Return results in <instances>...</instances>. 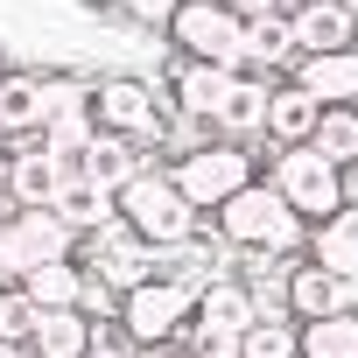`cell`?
Returning a JSON list of instances; mask_svg holds the SVG:
<instances>
[{
	"label": "cell",
	"instance_id": "obj_15",
	"mask_svg": "<svg viewBox=\"0 0 358 358\" xmlns=\"http://www.w3.org/2000/svg\"><path fill=\"white\" fill-rule=\"evenodd\" d=\"M295 85H302L316 106H358V43L295 57Z\"/></svg>",
	"mask_w": 358,
	"mask_h": 358
},
{
	"label": "cell",
	"instance_id": "obj_28",
	"mask_svg": "<svg viewBox=\"0 0 358 358\" xmlns=\"http://www.w3.org/2000/svg\"><path fill=\"white\" fill-rule=\"evenodd\" d=\"M36 295L22 288V281H8V288H0V337H8V344H29L36 337Z\"/></svg>",
	"mask_w": 358,
	"mask_h": 358
},
{
	"label": "cell",
	"instance_id": "obj_2",
	"mask_svg": "<svg viewBox=\"0 0 358 358\" xmlns=\"http://www.w3.org/2000/svg\"><path fill=\"white\" fill-rule=\"evenodd\" d=\"M113 211H120V218H127L155 253H162V246H183V239L204 225V211H197L183 190H176V176H169V169H134L127 183L113 190Z\"/></svg>",
	"mask_w": 358,
	"mask_h": 358
},
{
	"label": "cell",
	"instance_id": "obj_23",
	"mask_svg": "<svg viewBox=\"0 0 358 358\" xmlns=\"http://www.w3.org/2000/svg\"><path fill=\"white\" fill-rule=\"evenodd\" d=\"M78 169L92 176V183H106V190H120L134 169H148V155H141V141H127V134H92V148L78 155Z\"/></svg>",
	"mask_w": 358,
	"mask_h": 358
},
{
	"label": "cell",
	"instance_id": "obj_18",
	"mask_svg": "<svg viewBox=\"0 0 358 358\" xmlns=\"http://www.w3.org/2000/svg\"><path fill=\"white\" fill-rule=\"evenodd\" d=\"M253 323V295H246V281L239 274H211L204 288H197V316H190V330H225V337H239Z\"/></svg>",
	"mask_w": 358,
	"mask_h": 358
},
{
	"label": "cell",
	"instance_id": "obj_24",
	"mask_svg": "<svg viewBox=\"0 0 358 358\" xmlns=\"http://www.w3.org/2000/svg\"><path fill=\"white\" fill-rule=\"evenodd\" d=\"M22 288L36 295V309H78V295H85V267H78V253H57V260L29 267Z\"/></svg>",
	"mask_w": 358,
	"mask_h": 358
},
{
	"label": "cell",
	"instance_id": "obj_31",
	"mask_svg": "<svg viewBox=\"0 0 358 358\" xmlns=\"http://www.w3.org/2000/svg\"><path fill=\"white\" fill-rule=\"evenodd\" d=\"M85 358H134V344H120V337H106V330H99V337H92V351H85Z\"/></svg>",
	"mask_w": 358,
	"mask_h": 358
},
{
	"label": "cell",
	"instance_id": "obj_32",
	"mask_svg": "<svg viewBox=\"0 0 358 358\" xmlns=\"http://www.w3.org/2000/svg\"><path fill=\"white\" fill-rule=\"evenodd\" d=\"M225 8H232L239 22H253V15H274V8H281V0H225Z\"/></svg>",
	"mask_w": 358,
	"mask_h": 358
},
{
	"label": "cell",
	"instance_id": "obj_35",
	"mask_svg": "<svg viewBox=\"0 0 358 358\" xmlns=\"http://www.w3.org/2000/svg\"><path fill=\"white\" fill-rule=\"evenodd\" d=\"M85 15H120V0H78Z\"/></svg>",
	"mask_w": 358,
	"mask_h": 358
},
{
	"label": "cell",
	"instance_id": "obj_10",
	"mask_svg": "<svg viewBox=\"0 0 358 358\" xmlns=\"http://www.w3.org/2000/svg\"><path fill=\"white\" fill-rule=\"evenodd\" d=\"M78 267H85L92 281H106L113 295H127L134 281H148V274H155V246H148L127 218H106L99 232H85V239H78Z\"/></svg>",
	"mask_w": 358,
	"mask_h": 358
},
{
	"label": "cell",
	"instance_id": "obj_29",
	"mask_svg": "<svg viewBox=\"0 0 358 358\" xmlns=\"http://www.w3.org/2000/svg\"><path fill=\"white\" fill-rule=\"evenodd\" d=\"M176 8H183V0H120V15H127L134 29H148V36H155V29H169V15H176Z\"/></svg>",
	"mask_w": 358,
	"mask_h": 358
},
{
	"label": "cell",
	"instance_id": "obj_16",
	"mask_svg": "<svg viewBox=\"0 0 358 358\" xmlns=\"http://www.w3.org/2000/svg\"><path fill=\"white\" fill-rule=\"evenodd\" d=\"M302 246H309V260H316V267H330V274L358 281V204H337V211L309 218Z\"/></svg>",
	"mask_w": 358,
	"mask_h": 358
},
{
	"label": "cell",
	"instance_id": "obj_30",
	"mask_svg": "<svg viewBox=\"0 0 358 358\" xmlns=\"http://www.w3.org/2000/svg\"><path fill=\"white\" fill-rule=\"evenodd\" d=\"M183 344H190V358H239V337H225V330H190Z\"/></svg>",
	"mask_w": 358,
	"mask_h": 358
},
{
	"label": "cell",
	"instance_id": "obj_33",
	"mask_svg": "<svg viewBox=\"0 0 358 358\" xmlns=\"http://www.w3.org/2000/svg\"><path fill=\"white\" fill-rule=\"evenodd\" d=\"M134 358H190V344H155V351H134Z\"/></svg>",
	"mask_w": 358,
	"mask_h": 358
},
{
	"label": "cell",
	"instance_id": "obj_13",
	"mask_svg": "<svg viewBox=\"0 0 358 358\" xmlns=\"http://www.w3.org/2000/svg\"><path fill=\"white\" fill-rule=\"evenodd\" d=\"M267 92H274L267 71H232V85H225L218 113H211V134H218V141H260V127H267Z\"/></svg>",
	"mask_w": 358,
	"mask_h": 358
},
{
	"label": "cell",
	"instance_id": "obj_26",
	"mask_svg": "<svg viewBox=\"0 0 358 358\" xmlns=\"http://www.w3.org/2000/svg\"><path fill=\"white\" fill-rule=\"evenodd\" d=\"M309 148L323 155V162H358V106H323L316 113V134H309Z\"/></svg>",
	"mask_w": 358,
	"mask_h": 358
},
{
	"label": "cell",
	"instance_id": "obj_3",
	"mask_svg": "<svg viewBox=\"0 0 358 358\" xmlns=\"http://www.w3.org/2000/svg\"><path fill=\"white\" fill-rule=\"evenodd\" d=\"M190 316H197V288L190 281H169V274H148L134 281L120 302H113V323L134 351H155V344H183L190 337Z\"/></svg>",
	"mask_w": 358,
	"mask_h": 358
},
{
	"label": "cell",
	"instance_id": "obj_12",
	"mask_svg": "<svg viewBox=\"0 0 358 358\" xmlns=\"http://www.w3.org/2000/svg\"><path fill=\"white\" fill-rule=\"evenodd\" d=\"M281 302H288L295 323H309V316H330V309H358V281H344V274H330V267H316V260L302 253V260H288Z\"/></svg>",
	"mask_w": 358,
	"mask_h": 358
},
{
	"label": "cell",
	"instance_id": "obj_17",
	"mask_svg": "<svg viewBox=\"0 0 358 358\" xmlns=\"http://www.w3.org/2000/svg\"><path fill=\"white\" fill-rule=\"evenodd\" d=\"M225 85H232V71L225 64H176L169 71V106L183 113V120H204L211 127V113H218V99H225Z\"/></svg>",
	"mask_w": 358,
	"mask_h": 358
},
{
	"label": "cell",
	"instance_id": "obj_21",
	"mask_svg": "<svg viewBox=\"0 0 358 358\" xmlns=\"http://www.w3.org/2000/svg\"><path fill=\"white\" fill-rule=\"evenodd\" d=\"M92 337H99V323H92L85 309H43V316H36L29 351H36V358H85V351H92Z\"/></svg>",
	"mask_w": 358,
	"mask_h": 358
},
{
	"label": "cell",
	"instance_id": "obj_41",
	"mask_svg": "<svg viewBox=\"0 0 358 358\" xmlns=\"http://www.w3.org/2000/svg\"><path fill=\"white\" fill-rule=\"evenodd\" d=\"M29 358H36V351H29Z\"/></svg>",
	"mask_w": 358,
	"mask_h": 358
},
{
	"label": "cell",
	"instance_id": "obj_20",
	"mask_svg": "<svg viewBox=\"0 0 358 358\" xmlns=\"http://www.w3.org/2000/svg\"><path fill=\"white\" fill-rule=\"evenodd\" d=\"M316 113H323V106L288 78V85H274V92H267V127H260V141L295 148V141H309V134H316Z\"/></svg>",
	"mask_w": 358,
	"mask_h": 358
},
{
	"label": "cell",
	"instance_id": "obj_34",
	"mask_svg": "<svg viewBox=\"0 0 358 358\" xmlns=\"http://www.w3.org/2000/svg\"><path fill=\"white\" fill-rule=\"evenodd\" d=\"M344 204H358V162H344Z\"/></svg>",
	"mask_w": 358,
	"mask_h": 358
},
{
	"label": "cell",
	"instance_id": "obj_9",
	"mask_svg": "<svg viewBox=\"0 0 358 358\" xmlns=\"http://www.w3.org/2000/svg\"><path fill=\"white\" fill-rule=\"evenodd\" d=\"M57 253H78V232L50 204H15V218H0V274L8 281H22L29 267H43Z\"/></svg>",
	"mask_w": 358,
	"mask_h": 358
},
{
	"label": "cell",
	"instance_id": "obj_1",
	"mask_svg": "<svg viewBox=\"0 0 358 358\" xmlns=\"http://www.w3.org/2000/svg\"><path fill=\"white\" fill-rule=\"evenodd\" d=\"M211 225H218L225 246H253V253H302V232H309V218L288 211V197L267 183V176H253L246 190H232L211 211Z\"/></svg>",
	"mask_w": 358,
	"mask_h": 358
},
{
	"label": "cell",
	"instance_id": "obj_39",
	"mask_svg": "<svg viewBox=\"0 0 358 358\" xmlns=\"http://www.w3.org/2000/svg\"><path fill=\"white\" fill-rule=\"evenodd\" d=\"M281 8H302V0H281Z\"/></svg>",
	"mask_w": 358,
	"mask_h": 358
},
{
	"label": "cell",
	"instance_id": "obj_5",
	"mask_svg": "<svg viewBox=\"0 0 358 358\" xmlns=\"http://www.w3.org/2000/svg\"><path fill=\"white\" fill-rule=\"evenodd\" d=\"M92 120H99V134H127V141L155 148L169 134V99H155V78H141V71H99Z\"/></svg>",
	"mask_w": 358,
	"mask_h": 358
},
{
	"label": "cell",
	"instance_id": "obj_40",
	"mask_svg": "<svg viewBox=\"0 0 358 358\" xmlns=\"http://www.w3.org/2000/svg\"><path fill=\"white\" fill-rule=\"evenodd\" d=\"M0 78H8V57H0Z\"/></svg>",
	"mask_w": 358,
	"mask_h": 358
},
{
	"label": "cell",
	"instance_id": "obj_38",
	"mask_svg": "<svg viewBox=\"0 0 358 358\" xmlns=\"http://www.w3.org/2000/svg\"><path fill=\"white\" fill-rule=\"evenodd\" d=\"M337 8H351V15H358V0H337Z\"/></svg>",
	"mask_w": 358,
	"mask_h": 358
},
{
	"label": "cell",
	"instance_id": "obj_6",
	"mask_svg": "<svg viewBox=\"0 0 358 358\" xmlns=\"http://www.w3.org/2000/svg\"><path fill=\"white\" fill-rule=\"evenodd\" d=\"M169 50L190 57V64H225V71H246V22L225 8V0H183L169 15Z\"/></svg>",
	"mask_w": 358,
	"mask_h": 358
},
{
	"label": "cell",
	"instance_id": "obj_8",
	"mask_svg": "<svg viewBox=\"0 0 358 358\" xmlns=\"http://www.w3.org/2000/svg\"><path fill=\"white\" fill-rule=\"evenodd\" d=\"M92 78L85 71H8L0 78V141H29V134H43V120L64 106V99H78Z\"/></svg>",
	"mask_w": 358,
	"mask_h": 358
},
{
	"label": "cell",
	"instance_id": "obj_7",
	"mask_svg": "<svg viewBox=\"0 0 358 358\" xmlns=\"http://www.w3.org/2000/svg\"><path fill=\"white\" fill-rule=\"evenodd\" d=\"M267 183L288 197L295 218H323V211L344 204V169L323 162L309 141H295V148H274V141H267Z\"/></svg>",
	"mask_w": 358,
	"mask_h": 358
},
{
	"label": "cell",
	"instance_id": "obj_19",
	"mask_svg": "<svg viewBox=\"0 0 358 358\" xmlns=\"http://www.w3.org/2000/svg\"><path fill=\"white\" fill-rule=\"evenodd\" d=\"M50 211H57L78 239H85V232H99L106 218H120V211H113V190H106V183H92L85 169H71V176H64V190L50 197Z\"/></svg>",
	"mask_w": 358,
	"mask_h": 358
},
{
	"label": "cell",
	"instance_id": "obj_27",
	"mask_svg": "<svg viewBox=\"0 0 358 358\" xmlns=\"http://www.w3.org/2000/svg\"><path fill=\"white\" fill-rule=\"evenodd\" d=\"M239 358H302V351H295V316H288V309L253 316V323L239 330Z\"/></svg>",
	"mask_w": 358,
	"mask_h": 358
},
{
	"label": "cell",
	"instance_id": "obj_14",
	"mask_svg": "<svg viewBox=\"0 0 358 358\" xmlns=\"http://www.w3.org/2000/svg\"><path fill=\"white\" fill-rule=\"evenodd\" d=\"M288 15V43L295 57H316V50H344L358 43V15L337 8V0H302V8H281Z\"/></svg>",
	"mask_w": 358,
	"mask_h": 358
},
{
	"label": "cell",
	"instance_id": "obj_11",
	"mask_svg": "<svg viewBox=\"0 0 358 358\" xmlns=\"http://www.w3.org/2000/svg\"><path fill=\"white\" fill-rule=\"evenodd\" d=\"M78 162H64L57 148H43L36 134L29 141H8V204H50L64 190V176Z\"/></svg>",
	"mask_w": 358,
	"mask_h": 358
},
{
	"label": "cell",
	"instance_id": "obj_4",
	"mask_svg": "<svg viewBox=\"0 0 358 358\" xmlns=\"http://www.w3.org/2000/svg\"><path fill=\"white\" fill-rule=\"evenodd\" d=\"M169 176L197 211H218L232 190H246L260 176V155H253V141H197V148H183L169 162Z\"/></svg>",
	"mask_w": 358,
	"mask_h": 358
},
{
	"label": "cell",
	"instance_id": "obj_22",
	"mask_svg": "<svg viewBox=\"0 0 358 358\" xmlns=\"http://www.w3.org/2000/svg\"><path fill=\"white\" fill-rule=\"evenodd\" d=\"M295 351L302 358H358V309H330L295 323Z\"/></svg>",
	"mask_w": 358,
	"mask_h": 358
},
{
	"label": "cell",
	"instance_id": "obj_36",
	"mask_svg": "<svg viewBox=\"0 0 358 358\" xmlns=\"http://www.w3.org/2000/svg\"><path fill=\"white\" fill-rule=\"evenodd\" d=\"M0 358H29V344H8V337H0Z\"/></svg>",
	"mask_w": 358,
	"mask_h": 358
},
{
	"label": "cell",
	"instance_id": "obj_25",
	"mask_svg": "<svg viewBox=\"0 0 358 358\" xmlns=\"http://www.w3.org/2000/svg\"><path fill=\"white\" fill-rule=\"evenodd\" d=\"M295 64V43H288V15H253L246 22V71H281Z\"/></svg>",
	"mask_w": 358,
	"mask_h": 358
},
{
	"label": "cell",
	"instance_id": "obj_37",
	"mask_svg": "<svg viewBox=\"0 0 358 358\" xmlns=\"http://www.w3.org/2000/svg\"><path fill=\"white\" fill-rule=\"evenodd\" d=\"M0 197H8V141H0Z\"/></svg>",
	"mask_w": 358,
	"mask_h": 358
}]
</instances>
